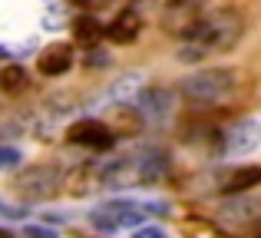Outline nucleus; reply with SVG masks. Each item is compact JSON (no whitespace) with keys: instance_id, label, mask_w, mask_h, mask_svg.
<instances>
[{"instance_id":"10","label":"nucleus","mask_w":261,"mask_h":238,"mask_svg":"<svg viewBox=\"0 0 261 238\" xmlns=\"http://www.w3.org/2000/svg\"><path fill=\"white\" fill-rule=\"evenodd\" d=\"M129 175H133V155H116V159L96 162L99 189H126Z\"/></svg>"},{"instance_id":"17","label":"nucleus","mask_w":261,"mask_h":238,"mask_svg":"<svg viewBox=\"0 0 261 238\" xmlns=\"http://www.w3.org/2000/svg\"><path fill=\"white\" fill-rule=\"evenodd\" d=\"M17 238H60V235H57V232H53V228L43 222V225H23Z\"/></svg>"},{"instance_id":"13","label":"nucleus","mask_w":261,"mask_h":238,"mask_svg":"<svg viewBox=\"0 0 261 238\" xmlns=\"http://www.w3.org/2000/svg\"><path fill=\"white\" fill-rule=\"evenodd\" d=\"M99 189V179H96V162H86V166H80L76 172H70V179H66V192L70 195H89Z\"/></svg>"},{"instance_id":"6","label":"nucleus","mask_w":261,"mask_h":238,"mask_svg":"<svg viewBox=\"0 0 261 238\" xmlns=\"http://www.w3.org/2000/svg\"><path fill=\"white\" fill-rule=\"evenodd\" d=\"M66 139H70L73 146L93 149V152H109V149L116 146V133L106 126V122H99V119H80V122H73L70 133H66Z\"/></svg>"},{"instance_id":"8","label":"nucleus","mask_w":261,"mask_h":238,"mask_svg":"<svg viewBox=\"0 0 261 238\" xmlns=\"http://www.w3.org/2000/svg\"><path fill=\"white\" fill-rule=\"evenodd\" d=\"M261 215V199L258 195H225V202L218 205V219L231 222V225H245V222H255Z\"/></svg>"},{"instance_id":"9","label":"nucleus","mask_w":261,"mask_h":238,"mask_svg":"<svg viewBox=\"0 0 261 238\" xmlns=\"http://www.w3.org/2000/svg\"><path fill=\"white\" fill-rule=\"evenodd\" d=\"M139 33H142V17L136 10H119L106 27H102V37H106L109 43H119V46L133 43Z\"/></svg>"},{"instance_id":"25","label":"nucleus","mask_w":261,"mask_h":238,"mask_svg":"<svg viewBox=\"0 0 261 238\" xmlns=\"http://www.w3.org/2000/svg\"><path fill=\"white\" fill-rule=\"evenodd\" d=\"M255 238H261V232H258V235H255Z\"/></svg>"},{"instance_id":"20","label":"nucleus","mask_w":261,"mask_h":238,"mask_svg":"<svg viewBox=\"0 0 261 238\" xmlns=\"http://www.w3.org/2000/svg\"><path fill=\"white\" fill-rule=\"evenodd\" d=\"M0 212H4L7 215V219H23V208H13V205H7V202H0Z\"/></svg>"},{"instance_id":"5","label":"nucleus","mask_w":261,"mask_h":238,"mask_svg":"<svg viewBox=\"0 0 261 238\" xmlns=\"http://www.w3.org/2000/svg\"><path fill=\"white\" fill-rule=\"evenodd\" d=\"M172 169V152L166 146H149L139 155H133V175L139 186H159Z\"/></svg>"},{"instance_id":"12","label":"nucleus","mask_w":261,"mask_h":238,"mask_svg":"<svg viewBox=\"0 0 261 238\" xmlns=\"http://www.w3.org/2000/svg\"><path fill=\"white\" fill-rule=\"evenodd\" d=\"M261 186V166H238L222 179V195H242Z\"/></svg>"},{"instance_id":"1","label":"nucleus","mask_w":261,"mask_h":238,"mask_svg":"<svg viewBox=\"0 0 261 238\" xmlns=\"http://www.w3.org/2000/svg\"><path fill=\"white\" fill-rule=\"evenodd\" d=\"M178 37H182V43L175 50V60L185 66H195V63H205L208 57L231 50L245 37V17L235 7L208 10V13H198L192 23H185L178 30Z\"/></svg>"},{"instance_id":"23","label":"nucleus","mask_w":261,"mask_h":238,"mask_svg":"<svg viewBox=\"0 0 261 238\" xmlns=\"http://www.w3.org/2000/svg\"><path fill=\"white\" fill-rule=\"evenodd\" d=\"M198 238H228V235H222V232H215V228H212V232H202Z\"/></svg>"},{"instance_id":"3","label":"nucleus","mask_w":261,"mask_h":238,"mask_svg":"<svg viewBox=\"0 0 261 238\" xmlns=\"http://www.w3.org/2000/svg\"><path fill=\"white\" fill-rule=\"evenodd\" d=\"M60 186H63V172H60V166H53V162L27 166L23 172L13 179V192H17L20 199H30V202H43V199H50V195H57Z\"/></svg>"},{"instance_id":"11","label":"nucleus","mask_w":261,"mask_h":238,"mask_svg":"<svg viewBox=\"0 0 261 238\" xmlns=\"http://www.w3.org/2000/svg\"><path fill=\"white\" fill-rule=\"evenodd\" d=\"M37 70L43 76H63V73L73 70V46L70 43H53L40 53L37 60Z\"/></svg>"},{"instance_id":"24","label":"nucleus","mask_w":261,"mask_h":238,"mask_svg":"<svg viewBox=\"0 0 261 238\" xmlns=\"http://www.w3.org/2000/svg\"><path fill=\"white\" fill-rule=\"evenodd\" d=\"M0 238H17L13 232H7V228H0Z\"/></svg>"},{"instance_id":"7","label":"nucleus","mask_w":261,"mask_h":238,"mask_svg":"<svg viewBox=\"0 0 261 238\" xmlns=\"http://www.w3.org/2000/svg\"><path fill=\"white\" fill-rule=\"evenodd\" d=\"M136 110H139L142 119H149V122L169 119V116H172V110H175V90L159 86V83L142 86L139 96H136Z\"/></svg>"},{"instance_id":"4","label":"nucleus","mask_w":261,"mask_h":238,"mask_svg":"<svg viewBox=\"0 0 261 238\" xmlns=\"http://www.w3.org/2000/svg\"><path fill=\"white\" fill-rule=\"evenodd\" d=\"M215 146L222 159H238V155H248L261 146V122L258 119H238L228 129H218Z\"/></svg>"},{"instance_id":"22","label":"nucleus","mask_w":261,"mask_h":238,"mask_svg":"<svg viewBox=\"0 0 261 238\" xmlns=\"http://www.w3.org/2000/svg\"><path fill=\"white\" fill-rule=\"evenodd\" d=\"M73 7H93V4H99V0H70Z\"/></svg>"},{"instance_id":"14","label":"nucleus","mask_w":261,"mask_h":238,"mask_svg":"<svg viewBox=\"0 0 261 238\" xmlns=\"http://www.w3.org/2000/svg\"><path fill=\"white\" fill-rule=\"evenodd\" d=\"M99 37H102V23L93 17V13H80V17L73 20V40H76V43L93 46Z\"/></svg>"},{"instance_id":"18","label":"nucleus","mask_w":261,"mask_h":238,"mask_svg":"<svg viewBox=\"0 0 261 238\" xmlns=\"http://www.w3.org/2000/svg\"><path fill=\"white\" fill-rule=\"evenodd\" d=\"M133 238H169V232H162L159 225H139L133 232Z\"/></svg>"},{"instance_id":"21","label":"nucleus","mask_w":261,"mask_h":238,"mask_svg":"<svg viewBox=\"0 0 261 238\" xmlns=\"http://www.w3.org/2000/svg\"><path fill=\"white\" fill-rule=\"evenodd\" d=\"M66 219H70V215H63V212H46L43 215V222H53V225H63Z\"/></svg>"},{"instance_id":"16","label":"nucleus","mask_w":261,"mask_h":238,"mask_svg":"<svg viewBox=\"0 0 261 238\" xmlns=\"http://www.w3.org/2000/svg\"><path fill=\"white\" fill-rule=\"evenodd\" d=\"M20 159H23V152H20L17 146H4V142H0V169H17Z\"/></svg>"},{"instance_id":"2","label":"nucleus","mask_w":261,"mask_h":238,"mask_svg":"<svg viewBox=\"0 0 261 238\" xmlns=\"http://www.w3.org/2000/svg\"><path fill=\"white\" fill-rule=\"evenodd\" d=\"M235 86H238L235 70H228V66H205V70H195L185 80H178V96L195 106H218L235 93Z\"/></svg>"},{"instance_id":"15","label":"nucleus","mask_w":261,"mask_h":238,"mask_svg":"<svg viewBox=\"0 0 261 238\" xmlns=\"http://www.w3.org/2000/svg\"><path fill=\"white\" fill-rule=\"evenodd\" d=\"M27 86H30V80H27V70L20 63H10L0 70V90L10 93V96H17V93H23Z\"/></svg>"},{"instance_id":"19","label":"nucleus","mask_w":261,"mask_h":238,"mask_svg":"<svg viewBox=\"0 0 261 238\" xmlns=\"http://www.w3.org/2000/svg\"><path fill=\"white\" fill-rule=\"evenodd\" d=\"M86 66H109V53L106 50H89V57H86Z\"/></svg>"}]
</instances>
